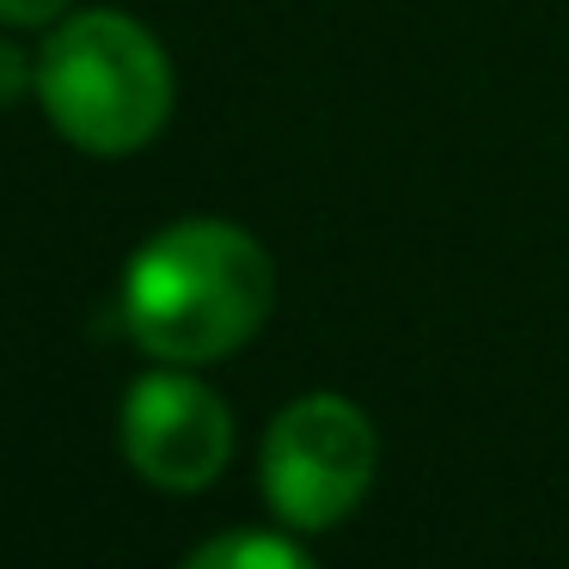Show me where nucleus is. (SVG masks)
Masks as SVG:
<instances>
[{
  "mask_svg": "<svg viewBox=\"0 0 569 569\" xmlns=\"http://www.w3.org/2000/svg\"><path fill=\"white\" fill-rule=\"evenodd\" d=\"M68 13H74V0H0V26L7 31H50Z\"/></svg>",
  "mask_w": 569,
  "mask_h": 569,
  "instance_id": "0eeeda50",
  "label": "nucleus"
},
{
  "mask_svg": "<svg viewBox=\"0 0 569 569\" xmlns=\"http://www.w3.org/2000/svg\"><path fill=\"white\" fill-rule=\"evenodd\" d=\"M172 62L141 19L87 7L50 26L38 50V104L68 148L92 160L141 153L172 117Z\"/></svg>",
  "mask_w": 569,
  "mask_h": 569,
  "instance_id": "f03ea898",
  "label": "nucleus"
},
{
  "mask_svg": "<svg viewBox=\"0 0 569 569\" xmlns=\"http://www.w3.org/2000/svg\"><path fill=\"white\" fill-rule=\"evenodd\" d=\"M117 447H123L129 471L141 483L172 490V496H197L233 459V410L190 368H166L160 361L123 392Z\"/></svg>",
  "mask_w": 569,
  "mask_h": 569,
  "instance_id": "20e7f679",
  "label": "nucleus"
},
{
  "mask_svg": "<svg viewBox=\"0 0 569 569\" xmlns=\"http://www.w3.org/2000/svg\"><path fill=\"white\" fill-rule=\"evenodd\" d=\"M184 569H319L295 539L282 532H221V539L197 545Z\"/></svg>",
  "mask_w": 569,
  "mask_h": 569,
  "instance_id": "39448f33",
  "label": "nucleus"
},
{
  "mask_svg": "<svg viewBox=\"0 0 569 569\" xmlns=\"http://www.w3.org/2000/svg\"><path fill=\"white\" fill-rule=\"evenodd\" d=\"M380 466V435L368 410L343 392H307L263 429L258 483L288 532H325L361 508Z\"/></svg>",
  "mask_w": 569,
  "mask_h": 569,
  "instance_id": "7ed1b4c3",
  "label": "nucleus"
},
{
  "mask_svg": "<svg viewBox=\"0 0 569 569\" xmlns=\"http://www.w3.org/2000/svg\"><path fill=\"white\" fill-rule=\"evenodd\" d=\"M276 300L270 251L233 221H172L129 258L117 312L141 356L166 368L227 361L263 331Z\"/></svg>",
  "mask_w": 569,
  "mask_h": 569,
  "instance_id": "f257e3e1",
  "label": "nucleus"
},
{
  "mask_svg": "<svg viewBox=\"0 0 569 569\" xmlns=\"http://www.w3.org/2000/svg\"><path fill=\"white\" fill-rule=\"evenodd\" d=\"M26 92H38V56H26L13 38H0V111H13Z\"/></svg>",
  "mask_w": 569,
  "mask_h": 569,
  "instance_id": "423d86ee",
  "label": "nucleus"
}]
</instances>
